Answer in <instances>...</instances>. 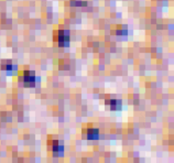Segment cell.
<instances>
[{
	"instance_id": "6da1fadb",
	"label": "cell",
	"mask_w": 174,
	"mask_h": 163,
	"mask_svg": "<svg viewBox=\"0 0 174 163\" xmlns=\"http://www.w3.org/2000/svg\"><path fill=\"white\" fill-rule=\"evenodd\" d=\"M23 83H24V86H27V87H33L35 85L34 72L24 71L23 72Z\"/></svg>"
},
{
	"instance_id": "5b68a950",
	"label": "cell",
	"mask_w": 174,
	"mask_h": 163,
	"mask_svg": "<svg viewBox=\"0 0 174 163\" xmlns=\"http://www.w3.org/2000/svg\"><path fill=\"white\" fill-rule=\"evenodd\" d=\"M2 70H5V71H11L12 70V63L10 62V61H3Z\"/></svg>"
},
{
	"instance_id": "277c9868",
	"label": "cell",
	"mask_w": 174,
	"mask_h": 163,
	"mask_svg": "<svg viewBox=\"0 0 174 163\" xmlns=\"http://www.w3.org/2000/svg\"><path fill=\"white\" fill-rule=\"evenodd\" d=\"M98 138H99L98 130H96V129H89L87 131V139L88 140H97Z\"/></svg>"
},
{
	"instance_id": "7a4b0ae2",
	"label": "cell",
	"mask_w": 174,
	"mask_h": 163,
	"mask_svg": "<svg viewBox=\"0 0 174 163\" xmlns=\"http://www.w3.org/2000/svg\"><path fill=\"white\" fill-rule=\"evenodd\" d=\"M57 41L60 47H66V45H68V43H70V35H68V33L64 32V31H60L58 32Z\"/></svg>"
},
{
	"instance_id": "8992f818",
	"label": "cell",
	"mask_w": 174,
	"mask_h": 163,
	"mask_svg": "<svg viewBox=\"0 0 174 163\" xmlns=\"http://www.w3.org/2000/svg\"><path fill=\"white\" fill-rule=\"evenodd\" d=\"M53 151L54 152H57L58 151V142L57 141H54L53 142Z\"/></svg>"
},
{
	"instance_id": "3957f363",
	"label": "cell",
	"mask_w": 174,
	"mask_h": 163,
	"mask_svg": "<svg viewBox=\"0 0 174 163\" xmlns=\"http://www.w3.org/2000/svg\"><path fill=\"white\" fill-rule=\"evenodd\" d=\"M106 105H109L112 110H120L121 109V101L117 99H108L106 100Z\"/></svg>"
}]
</instances>
